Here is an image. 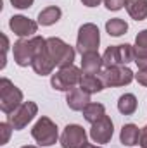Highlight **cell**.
Here are the masks:
<instances>
[{
	"label": "cell",
	"instance_id": "1",
	"mask_svg": "<svg viewBox=\"0 0 147 148\" xmlns=\"http://www.w3.org/2000/svg\"><path fill=\"white\" fill-rule=\"evenodd\" d=\"M47 45V40L42 36H31V38H21L14 43L12 53H14V62L21 67L31 66L35 55Z\"/></svg>",
	"mask_w": 147,
	"mask_h": 148
},
{
	"label": "cell",
	"instance_id": "2",
	"mask_svg": "<svg viewBox=\"0 0 147 148\" xmlns=\"http://www.w3.org/2000/svg\"><path fill=\"white\" fill-rule=\"evenodd\" d=\"M23 105V91L14 86V83L7 77L0 79V110L3 114H12Z\"/></svg>",
	"mask_w": 147,
	"mask_h": 148
},
{
	"label": "cell",
	"instance_id": "3",
	"mask_svg": "<svg viewBox=\"0 0 147 148\" xmlns=\"http://www.w3.org/2000/svg\"><path fill=\"white\" fill-rule=\"evenodd\" d=\"M47 50H49L52 60L55 62V67L62 69V67L73 66L76 52H74V48L71 45H68V43L62 41L61 38H57V36L47 38Z\"/></svg>",
	"mask_w": 147,
	"mask_h": 148
},
{
	"label": "cell",
	"instance_id": "4",
	"mask_svg": "<svg viewBox=\"0 0 147 148\" xmlns=\"http://www.w3.org/2000/svg\"><path fill=\"white\" fill-rule=\"evenodd\" d=\"M31 136L40 147H52L59 140V129L49 117H40L31 129Z\"/></svg>",
	"mask_w": 147,
	"mask_h": 148
},
{
	"label": "cell",
	"instance_id": "5",
	"mask_svg": "<svg viewBox=\"0 0 147 148\" xmlns=\"http://www.w3.org/2000/svg\"><path fill=\"white\" fill-rule=\"evenodd\" d=\"M81 76H83V71L81 69H78L74 66H68V67L59 69L55 74H52L50 84L57 91H71L73 88L80 86Z\"/></svg>",
	"mask_w": 147,
	"mask_h": 148
},
{
	"label": "cell",
	"instance_id": "6",
	"mask_svg": "<svg viewBox=\"0 0 147 148\" xmlns=\"http://www.w3.org/2000/svg\"><path fill=\"white\" fill-rule=\"evenodd\" d=\"M101 43V31L94 23H85L78 29L76 38V50L83 55L87 52H97Z\"/></svg>",
	"mask_w": 147,
	"mask_h": 148
},
{
	"label": "cell",
	"instance_id": "7",
	"mask_svg": "<svg viewBox=\"0 0 147 148\" xmlns=\"http://www.w3.org/2000/svg\"><path fill=\"white\" fill-rule=\"evenodd\" d=\"M101 79L106 88H114V86H126L135 79V74L126 66H118V67H104L101 73Z\"/></svg>",
	"mask_w": 147,
	"mask_h": 148
},
{
	"label": "cell",
	"instance_id": "8",
	"mask_svg": "<svg viewBox=\"0 0 147 148\" xmlns=\"http://www.w3.org/2000/svg\"><path fill=\"white\" fill-rule=\"evenodd\" d=\"M38 114V105L35 102H23V105L9 114V124L14 127V131H21L24 129Z\"/></svg>",
	"mask_w": 147,
	"mask_h": 148
},
{
	"label": "cell",
	"instance_id": "9",
	"mask_svg": "<svg viewBox=\"0 0 147 148\" xmlns=\"http://www.w3.org/2000/svg\"><path fill=\"white\" fill-rule=\"evenodd\" d=\"M87 133L78 124H68L61 134V147L62 148H83L87 145Z\"/></svg>",
	"mask_w": 147,
	"mask_h": 148
},
{
	"label": "cell",
	"instance_id": "10",
	"mask_svg": "<svg viewBox=\"0 0 147 148\" xmlns=\"http://www.w3.org/2000/svg\"><path fill=\"white\" fill-rule=\"evenodd\" d=\"M112 134H114V124H112V121H111L109 115H104V117L99 119L95 124H92L90 138L94 140V143L106 145V143L111 141Z\"/></svg>",
	"mask_w": 147,
	"mask_h": 148
},
{
	"label": "cell",
	"instance_id": "11",
	"mask_svg": "<svg viewBox=\"0 0 147 148\" xmlns=\"http://www.w3.org/2000/svg\"><path fill=\"white\" fill-rule=\"evenodd\" d=\"M9 28L12 29V33L16 36L31 38L38 31V23H35L33 19L24 17V16H12L9 19Z\"/></svg>",
	"mask_w": 147,
	"mask_h": 148
},
{
	"label": "cell",
	"instance_id": "12",
	"mask_svg": "<svg viewBox=\"0 0 147 148\" xmlns=\"http://www.w3.org/2000/svg\"><path fill=\"white\" fill-rule=\"evenodd\" d=\"M31 67H33V71L38 76H49V74H52L54 67H55V62L52 60V57H50V53L47 50V45L35 55V59L31 62Z\"/></svg>",
	"mask_w": 147,
	"mask_h": 148
},
{
	"label": "cell",
	"instance_id": "13",
	"mask_svg": "<svg viewBox=\"0 0 147 148\" xmlns=\"http://www.w3.org/2000/svg\"><path fill=\"white\" fill-rule=\"evenodd\" d=\"M104 69L102 57L99 52H87L81 55V71L83 74H99Z\"/></svg>",
	"mask_w": 147,
	"mask_h": 148
},
{
	"label": "cell",
	"instance_id": "14",
	"mask_svg": "<svg viewBox=\"0 0 147 148\" xmlns=\"http://www.w3.org/2000/svg\"><path fill=\"white\" fill-rule=\"evenodd\" d=\"M66 103L71 110H83L88 103H90V93H87L81 88H73L71 91H68L66 97Z\"/></svg>",
	"mask_w": 147,
	"mask_h": 148
},
{
	"label": "cell",
	"instance_id": "15",
	"mask_svg": "<svg viewBox=\"0 0 147 148\" xmlns=\"http://www.w3.org/2000/svg\"><path fill=\"white\" fill-rule=\"evenodd\" d=\"M80 88L85 90L87 93L94 95V93L102 91L106 86H104V83H102V79H101L99 74H83L81 81H80Z\"/></svg>",
	"mask_w": 147,
	"mask_h": 148
},
{
	"label": "cell",
	"instance_id": "16",
	"mask_svg": "<svg viewBox=\"0 0 147 148\" xmlns=\"http://www.w3.org/2000/svg\"><path fill=\"white\" fill-rule=\"evenodd\" d=\"M139 140H140V129H139L135 124H125V126L121 127L119 141H121L125 147L139 145Z\"/></svg>",
	"mask_w": 147,
	"mask_h": 148
},
{
	"label": "cell",
	"instance_id": "17",
	"mask_svg": "<svg viewBox=\"0 0 147 148\" xmlns=\"http://www.w3.org/2000/svg\"><path fill=\"white\" fill-rule=\"evenodd\" d=\"M126 12L135 21H144L147 17V0H126Z\"/></svg>",
	"mask_w": 147,
	"mask_h": 148
},
{
	"label": "cell",
	"instance_id": "18",
	"mask_svg": "<svg viewBox=\"0 0 147 148\" xmlns=\"http://www.w3.org/2000/svg\"><path fill=\"white\" fill-rule=\"evenodd\" d=\"M61 16H62V10L59 7H55V5H50V7L43 9L38 14V24H42V26H52V24H55L61 19Z\"/></svg>",
	"mask_w": 147,
	"mask_h": 148
},
{
	"label": "cell",
	"instance_id": "19",
	"mask_svg": "<svg viewBox=\"0 0 147 148\" xmlns=\"http://www.w3.org/2000/svg\"><path fill=\"white\" fill-rule=\"evenodd\" d=\"M81 112H83L85 121L90 122V124H95L99 119H102V117L106 115V109H104V105H102V103H94V102H90V103H88Z\"/></svg>",
	"mask_w": 147,
	"mask_h": 148
},
{
	"label": "cell",
	"instance_id": "20",
	"mask_svg": "<svg viewBox=\"0 0 147 148\" xmlns=\"http://www.w3.org/2000/svg\"><path fill=\"white\" fill-rule=\"evenodd\" d=\"M102 62H104V67H118V66H123L121 55H119V47L118 45H111V47L106 48V52L102 55Z\"/></svg>",
	"mask_w": 147,
	"mask_h": 148
},
{
	"label": "cell",
	"instance_id": "21",
	"mask_svg": "<svg viewBox=\"0 0 147 148\" xmlns=\"http://www.w3.org/2000/svg\"><path fill=\"white\" fill-rule=\"evenodd\" d=\"M118 110L123 115H132L137 110V98H135V95H132V93L121 95L119 100H118Z\"/></svg>",
	"mask_w": 147,
	"mask_h": 148
},
{
	"label": "cell",
	"instance_id": "22",
	"mask_svg": "<svg viewBox=\"0 0 147 148\" xmlns=\"http://www.w3.org/2000/svg\"><path fill=\"white\" fill-rule=\"evenodd\" d=\"M106 31H107L109 36H121V35H125L128 31V24L123 19L114 17V19H109L106 23Z\"/></svg>",
	"mask_w": 147,
	"mask_h": 148
},
{
	"label": "cell",
	"instance_id": "23",
	"mask_svg": "<svg viewBox=\"0 0 147 148\" xmlns=\"http://www.w3.org/2000/svg\"><path fill=\"white\" fill-rule=\"evenodd\" d=\"M135 57H147V29H142L135 38Z\"/></svg>",
	"mask_w": 147,
	"mask_h": 148
},
{
	"label": "cell",
	"instance_id": "24",
	"mask_svg": "<svg viewBox=\"0 0 147 148\" xmlns=\"http://www.w3.org/2000/svg\"><path fill=\"white\" fill-rule=\"evenodd\" d=\"M12 126L9 122H0V133H2V138H0V145H7L9 143V138H10V133H12Z\"/></svg>",
	"mask_w": 147,
	"mask_h": 148
},
{
	"label": "cell",
	"instance_id": "25",
	"mask_svg": "<svg viewBox=\"0 0 147 148\" xmlns=\"http://www.w3.org/2000/svg\"><path fill=\"white\" fill-rule=\"evenodd\" d=\"M0 38H2V62H0V69H3L5 67V62H7V52H9V38L5 36L3 33L0 35Z\"/></svg>",
	"mask_w": 147,
	"mask_h": 148
},
{
	"label": "cell",
	"instance_id": "26",
	"mask_svg": "<svg viewBox=\"0 0 147 148\" xmlns=\"http://www.w3.org/2000/svg\"><path fill=\"white\" fill-rule=\"evenodd\" d=\"M125 3H126V0H104V5L107 10H119Z\"/></svg>",
	"mask_w": 147,
	"mask_h": 148
},
{
	"label": "cell",
	"instance_id": "27",
	"mask_svg": "<svg viewBox=\"0 0 147 148\" xmlns=\"http://www.w3.org/2000/svg\"><path fill=\"white\" fill-rule=\"evenodd\" d=\"M35 0H10V3L16 7V9H30L33 5Z\"/></svg>",
	"mask_w": 147,
	"mask_h": 148
},
{
	"label": "cell",
	"instance_id": "28",
	"mask_svg": "<svg viewBox=\"0 0 147 148\" xmlns=\"http://www.w3.org/2000/svg\"><path fill=\"white\" fill-rule=\"evenodd\" d=\"M135 79H137L139 84L147 86V69H139V73L135 74Z\"/></svg>",
	"mask_w": 147,
	"mask_h": 148
},
{
	"label": "cell",
	"instance_id": "29",
	"mask_svg": "<svg viewBox=\"0 0 147 148\" xmlns=\"http://www.w3.org/2000/svg\"><path fill=\"white\" fill-rule=\"evenodd\" d=\"M139 145L142 148H147V124L140 129V140H139Z\"/></svg>",
	"mask_w": 147,
	"mask_h": 148
},
{
	"label": "cell",
	"instance_id": "30",
	"mask_svg": "<svg viewBox=\"0 0 147 148\" xmlns=\"http://www.w3.org/2000/svg\"><path fill=\"white\" fill-rule=\"evenodd\" d=\"M135 64L139 69H147V57H135Z\"/></svg>",
	"mask_w": 147,
	"mask_h": 148
},
{
	"label": "cell",
	"instance_id": "31",
	"mask_svg": "<svg viewBox=\"0 0 147 148\" xmlns=\"http://www.w3.org/2000/svg\"><path fill=\"white\" fill-rule=\"evenodd\" d=\"M101 2H104V0H81V3L87 7H97Z\"/></svg>",
	"mask_w": 147,
	"mask_h": 148
},
{
	"label": "cell",
	"instance_id": "32",
	"mask_svg": "<svg viewBox=\"0 0 147 148\" xmlns=\"http://www.w3.org/2000/svg\"><path fill=\"white\" fill-rule=\"evenodd\" d=\"M83 148H102V147H97V145H92V143H87Z\"/></svg>",
	"mask_w": 147,
	"mask_h": 148
},
{
	"label": "cell",
	"instance_id": "33",
	"mask_svg": "<svg viewBox=\"0 0 147 148\" xmlns=\"http://www.w3.org/2000/svg\"><path fill=\"white\" fill-rule=\"evenodd\" d=\"M21 148H37V147H31V145H26V147H21Z\"/></svg>",
	"mask_w": 147,
	"mask_h": 148
}]
</instances>
